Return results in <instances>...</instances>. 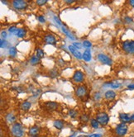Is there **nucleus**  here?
<instances>
[{"label": "nucleus", "mask_w": 134, "mask_h": 137, "mask_svg": "<svg viewBox=\"0 0 134 137\" xmlns=\"http://www.w3.org/2000/svg\"><path fill=\"white\" fill-rule=\"evenodd\" d=\"M104 97L108 100H113L116 98V93L113 90H108L104 93Z\"/></svg>", "instance_id": "obj_17"}, {"label": "nucleus", "mask_w": 134, "mask_h": 137, "mask_svg": "<svg viewBox=\"0 0 134 137\" xmlns=\"http://www.w3.org/2000/svg\"><path fill=\"white\" fill-rule=\"evenodd\" d=\"M21 109L23 111H28L31 107H32V102H30L28 101H25L21 104Z\"/></svg>", "instance_id": "obj_18"}, {"label": "nucleus", "mask_w": 134, "mask_h": 137, "mask_svg": "<svg viewBox=\"0 0 134 137\" xmlns=\"http://www.w3.org/2000/svg\"><path fill=\"white\" fill-rule=\"evenodd\" d=\"M68 48H69V50L70 51V53L75 58H77V59H79V60L83 59V54H82L80 51V50L77 49L75 46H74L73 45H70L68 46Z\"/></svg>", "instance_id": "obj_9"}, {"label": "nucleus", "mask_w": 134, "mask_h": 137, "mask_svg": "<svg viewBox=\"0 0 134 137\" xmlns=\"http://www.w3.org/2000/svg\"><path fill=\"white\" fill-rule=\"evenodd\" d=\"M118 118L121 121L122 123H129L132 122V119H131V116L127 113H124V112H121L118 115Z\"/></svg>", "instance_id": "obj_12"}, {"label": "nucleus", "mask_w": 134, "mask_h": 137, "mask_svg": "<svg viewBox=\"0 0 134 137\" xmlns=\"http://www.w3.org/2000/svg\"><path fill=\"white\" fill-rule=\"evenodd\" d=\"M18 31V28L15 27V26H13V27H10L9 29H8V31L11 33H16Z\"/></svg>", "instance_id": "obj_32"}, {"label": "nucleus", "mask_w": 134, "mask_h": 137, "mask_svg": "<svg viewBox=\"0 0 134 137\" xmlns=\"http://www.w3.org/2000/svg\"><path fill=\"white\" fill-rule=\"evenodd\" d=\"M127 131H128V126L125 123L121 122L120 124L117 125V126L115 127V134L119 137L126 135Z\"/></svg>", "instance_id": "obj_3"}, {"label": "nucleus", "mask_w": 134, "mask_h": 137, "mask_svg": "<svg viewBox=\"0 0 134 137\" xmlns=\"http://www.w3.org/2000/svg\"><path fill=\"white\" fill-rule=\"evenodd\" d=\"M12 5L17 10H24L28 7V3L23 0H14L12 2Z\"/></svg>", "instance_id": "obj_5"}, {"label": "nucleus", "mask_w": 134, "mask_h": 137, "mask_svg": "<svg viewBox=\"0 0 134 137\" xmlns=\"http://www.w3.org/2000/svg\"><path fill=\"white\" fill-rule=\"evenodd\" d=\"M75 2V0H65V3H67V4H71Z\"/></svg>", "instance_id": "obj_40"}, {"label": "nucleus", "mask_w": 134, "mask_h": 137, "mask_svg": "<svg viewBox=\"0 0 134 137\" xmlns=\"http://www.w3.org/2000/svg\"><path fill=\"white\" fill-rule=\"evenodd\" d=\"M53 125H54V127L55 129L60 130L65 127V122L63 120H60V119L55 120L54 122H53Z\"/></svg>", "instance_id": "obj_14"}, {"label": "nucleus", "mask_w": 134, "mask_h": 137, "mask_svg": "<svg viewBox=\"0 0 134 137\" xmlns=\"http://www.w3.org/2000/svg\"><path fill=\"white\" fill-rule=\"evenodd\" d=\"M39 132H40V127L37 125L32 126L28 130V134L32 137H37L38 135Z\"/></svg>", "instance_id": "obj_13"}, {"label": "nucleus", "mask_w": 134, "mask_h": 137, "mask_svg": "<svg viewBox=\"0 0 134 137\" xmlns=\"http://www.w3.org/2000/svg\"><path fill=\"white\" fill-rule=\"evenodd\" d=\"M8 53H9V55L11 57H15L17 55V53H18L17 48L15 46H11L8 50Z\"/></svg>", "instance_id": "obj_23"}, {"label": "nucleus", "mask_w": 134, "mask_h": 137, "mask_svg": "<svg viewBox=\"0 0 134 137\" xmlns=\"http://www.w3.org/2000/svg\"><path fill=\"white\" fill-rule=\"evenodd\" d=\"M69 116L71 118L75 119V118L77 117V116H78V112H77V111L75 110V109H70L69 111Z\"/></svg>", "instance_id": "obj_26"}, {"label": "nucleus", "mask_w": 134, "mask_h": 137, "mask_svg": "<svg viewBox=\"0 0 134 137\" xmlns=\"http://www.w3.org/2000/svg\"><path fill=\"white\" fill-rule=\"evenodd\" d=\"M90 125H91V127L94 129H98L99 127V123L96 120V118H92L90 120Z\"/></svg>", "instance_id": "obj_22"}, {"label": "nucleus", "mask_w": 134, "mask_h": 137, "mask_svg": "<svg viewBox=\"0 0 134 137\" xmlns=\"http://www.w3.org/2000/svg\"><path fill=\"white\" fill-rule=\"evenodd\" d=\"M11 133L14 137H23L24 135V128L21 123L15 122L11 129Z\"/></svg>", "instance_id": "obj_1"}, {"label": "nucleus", "mask_w": 134, "mask_h": 137, "mask_svg": "<svg viewBox=\"0 0 134 137\" xmlns=\"http://www.w3.org/2000/svg\"><path fill=\"white\" fill-rule=\"evenodd\" d=\"M49 76L51 78H55L58 76V70L56 68H53V70H51L49 71Z\"/></svg>", "instance_id": "obj_25"}, {"label": "nucleus", "mask_w": 134, "mask_h": 137, "mask_svg": "<svg viewBox=\"0 0 134 137\" xmlns=\"http://www.w3.org/2000/svg\"><path fill=\"white\" fill-rule=\"evenodd\" d=\"M44 41L46 42V44L51 45H55L56 44V42H57L55 36L54 35H52V34H51V33L46 34L44 36Z\"/></svg>", "instance_id": "obj_11"}, {"label": "nucleus", "mask_w": 134, "mask_h": 137, "mask_svg": "<svg viewBox=\"0 0 134 137\" xmlns=\"http://www.w3.org/2000/svg\"><path fill=\"white\" fill-rule=\"evenodd\" d=\"M80 121L81 122H83V123H87L89 122V121L90 120V117L87 114H82L80 117Z\"/></svg>", "instance_id": "obj_24"}, {"label": "nucleus", "mask_w": 134, "mask_h": 137, "mask_svg": "<svg viewBox=\"0 0 134 137\" xmlns=\"http://www.w3.org/2000/svg\"><path fill=\"white\" fill-rule=\"evenodd\" d=\"M73 45L75 46L77 49H81V48H82V45H83V44L81 45L80 43H75H75L73 44Z\"/></svg>", "instance_id": "obj_38"}, {"label": "nucleus", "mask_w": 134, "mask_h": 137, "mask_svg": "<svg viewBox=\"0 0 134 137\" xmlns=\"http://www.w3.org/2000/svg\"><path fill=\"white\" fill-rule=\"evenodd\" d=\"M129 4L132 8H134V0H131V1H129Z\"/></svg>", "instance_id": "obj_41"}, {"label": "nucleus", "mask_w": 134, "mask_h": 137, "mask_svg": "<svg viewBox=\"0 0 134 137\" xmlns=\"http://www.w3.org/2000/svg\"><path fill=\"white\" fill-rule=\"evenodd\" d=\"M6 120L8 123H14L16 122V117L13 113H8L6 116Z\"/></svg>", "instance_id": "obj_20"}, {"label": "nucleus", "mask_w": 134, "mask_h": 137, "mask_svg": "<svg viewBox=\"0 0 134 137\" xmlns=\"http://www.w3.org/2000/svg\"><path fill=\"white\" fill-rule=\"evenodd\" d=\"M92 59V55L91 51L90 49H85V50L83 53V60L86 62H90Z\"/></svg>", "instance_id": "obj_16"}, {"label": "nucleus", "mask_w": 134, "mask_h": 137, "mask_svg": "<svg viewBox=\"0 0 134 137\" xmlns=\"http://www.w3.org/2000/svg\"><path fill=\"white\" fill-rule=\"evenodd\" d=\"M133 22V19L130 17H125L124 18V22L127 24H130Z\"/></svg>", "instance_id": "obj_31"}, {"label": "nucleus", "mask_w": 134, "mask_h": 137, "mask_svg": "<svg viewBox=\"0 0 134 137\" xmlns=\"http://www.w3.org/2000/svg\"><path fill=\"white\" fill-rule=\"evenodd\" d=\"M54 20H55V22L60 26V27L61 25H62V22H61V21L60 20V18L57 17V16H54Z\"/></svg>", "instance_id": "obj_35"}, {"label": "nucleus", "mask_w": 134, "mask_h": 137, "mask_svg": "<svg viewBox=\"0 0 134 137\" xmlns=\"http://www.w3.org/2000/svg\"><path fill=\"white\" fill-rule=\"evenodd\" d=\"M7 45V41L3 40V39H1L0 40V46H1V48H5Z\"/></svg>", "instance_id": "obj_34"}, {"label": "nucleus", "mask_w": 134, "mask_h": 137, "mask_svg": "<svg viewBox=\"0 0 134 137\" xmlns=\"http://www.w3.org/2000/svg\"><path fill=\"white\" fill-rule=\"evenodd\" d=\"M122 50L127 54L134 55V40H127L122 43Z\"/></svg>", "instance_id": "obj_2"}, {"label": "nucleus", "mask_w": 134, "mask_h": 137, "mask_svg": "<svg viewBox=\"0 0 134 137\" xmlns=\"http://www.w3.org/2000/svg\"><path fill=\"white\" fill-rule=\"evenodd\" d=\"M103 135L100 134V133H94V134H91V135H89L88 137H102Z\"/></svg>", "instance_id": "obj_36"}, {"label": "nucleus", "mask_w": 134, "mask_h": 137, "mask_svg": "<svg viewBox=\"0 0 134 137\" xmlns=\"http://www.w3.org/2000/svg\"><path fill=\"white\" fill-rule=\"evenodd\" d=\"M15 34H16V36L18 38H23L26 36V34H27V31H26V29H24V28H18L17 32Z\"/></svg>", "instance_id": "obj_19"}, {"label": "nucleus", "mask_w": 134, "mask_h": 137, "mask_svg": "<svg viewBox=\"0 0 134 137\" xmlns=\"http://www.w3.org/2000/svg\"><path fill=\"white\" fill-rule=\"evenodd\" d=\"M44 106H45V108L46 110H48L49 112H53V111L58 108L59 103L56 102H53V101H48L44 103Z\"/></svg>", "instance_id": "obj_10"}, {"label": "nucleus", "mask_w": 134, "mask_h": 137, "mask_svg": "<svg viewBox=\"0 0 134 137\" xmlns=\"http://www.w3.org/2000/svg\"><path fill=\"white\" fill-rule=\"evenodd\" d=\"M60 27H61V30H62V31L64 32V34H65V36H67L68 38H70V40H72V41H75V37L73 36V35L71 34V32L69 31V29L67 28L65 25H61L60 26Z\"/></svg>", "instance_id": "obj_15"}, {"label": "nucleus", "mask_w": 134, "mask_h": 137, "mask_svg": "<svg viewBox=\"0 0 134 137\" xmlns=\"http://www.w3.org/2000/svg\"><path fill=\"white\" fill-rule=\"evenodd\" d=\"M96 120L99 122V125H106L109 122V116L106 112H99L96 115Z\"/></svg>", "instance_id": "obj_4"}, {"label": "nucleus", "mask_w": 134, "mask_h": 137, "mask_svg": "<svg viewBox=\"0 0 134 137\" xmlns=\"http://www.w3.org/2000/svg\"><path fill=\"white\" fill-rule=\"evenodd\" d=\"M37 18L39 21V22H41V23H45L46 22V18H44V16H42V15L38 16Z\"/></svg>", "instance_id": "obj_33"}, {"label": "nucleus", "mask_w": 134, "mask_h": 137, "mask_svg": "<svg viewBox=\"0 0 134 137\" xmlns=\"http://www.w3.org/2000/svg\"><path fill=\"white\" fill-rule=\"evenodd\" d=\"M75 96L79 98H83L87 94V88L85 85H79L75 88Z\"/></svg>", "instance_id": "obj_7"}, {"label": "nucleus", "mask_w": 134, "mask_h": 137, "mask_svg": "<svg viewBox=\"0 0 134 137\" xmlns=\"http://www.w3.org/2000/svg\"><path fill=\"white\" fill-rule=\"evenodd\" d=\"M41 62V59L37 55H33L32 58L30 59V64L32 65H37Z\"/></svg>", "instance_id": "obj_21"}, {"label": "nucleus", "mask_w": 134, "mask_h": 137, "mask_svg": "<svg viewBox=\"0 0 134 137\" xmlns=\"http://www.w3.org/2000/svg\"><path fill=\"white\" fill-rule=\"evenodd\" d=\"M72 79L74 80V82L77 83H80L82 82H84L85 80V75L84 73L81 70H76L75 71L73 77H72Z\"/></svg>", "instance_id": "obj_8"}, {"label": "nucleus", "mask_w": 134, "mask_h": 137, "mask_svg": "<svg viewBox=\"0 0 134 137\" xmlns=\"http://www.w3.org/2000/svg\"><path fill=\"white\" fill-rule=\"evenodd\" d=\"M1 36H2V38H3V40L6 39V38H7V36H8L6 31H3L2 32H1Z\"/></svg>", "instance_id": "obj_37"}, {"label": "nucleus", "mask_w": 134, "mask_h": 137, "mask_svg": "<svg viewBox=\"0 0 134 137\" xmlns=\"http://www.w3.org/2000/svg\"><path fill=\"white\" fill-rule=\"evenodd\" d=\"M109 85L112 88H119L122 86V83L118 82H112V83H109Z\"/></svg>", "instance_id": "obj_28"}, {"label": "nucleus", "mask_w": 134, "mask_h": 137, "mask_svg": "<svg viewBox=\"0 0 134 137\" xmlns=\"http://www.w3.org/2000/svg\"><path fill=\"white\" fill-rule=\"evenodd\" d=\"M128 137H134V135H130V136H128Z\"/></svg>", "instance_id": "obj_43"}, {"label": "nucleus", "mask_w": 134, "mask_h": 137, "mask_svg": "<svg viewBox=\"0 0 134 137\" xmlns=\"http://www.w3.org/2000/svg\"><path fill=\"white\" fill-rule=\"evenodd\" d=\"M36 55L39 57L40 59H42V58L45 56V52L42 49H37V50H36Z\"/></svg>", "instance_id": "obj_27"}, {"label": "nucleus", "mask_w": 134, "mask_h": 137, "mask_svg": "<svg viewBox=\"0 0 134 137\" xmlns=\"http://www.w3.org/2000/svg\"><path fill=\"white\" fill-rule=\"evenodd\" d=\"M131 119H132V122H134V113L131 116Z\"/></svg>", "instance_id": "obj_42"}, {"label": "nucleus", "mask_w": 134, "mask_h": 137, "mask_svg": "<svg viewBox=\"0 0 134 137\" xmlns=\"http://www.w3.org/2000/svg\"><path fill=\"white\" fill-rule=\"evenodd\" d=\"M116 137H119V136H116Z\"/></svg>", "instance_id": "obj_44"}, {"label": "nucleus", "mask_w": 134, "mask_h": 137, "mask_svg": "<svg viewBox=\"0 0 134 137\" xmlns=\"http://www.w3.org/2000/svg\"><path fill=\"white\" fill-rule=\"evenodd\" d=\"M98 60L100 63H102L103 65H113V60L110 57L106 55L105 54L99 53L98 55Z\"/></svg>", "instance_id": "obj_6"}, {"label": "nucleus", "mask_w": 134, "mask_h": 137, "mask_svg": "<svg viewBox=\"0 0 134 137\" xmlns=\"http://www.w3.org/2000/svg\"><path fill=\"white\" fill-rule=\"evenodd\" d=\"M127 89H129V90H134V83L128 84V85H127Z\"/></svg>", "instance_id": "obj_39"}, {"label": "nucleus", "mask_w": 134, "mask_h": 137, "mask_svg": "<svg viewBox=\"0 0 134 137\" xmlns=\"http://www.w3.org/2000/svg\"><path fill=\"white\" fill-rule=\"evenodd\" d=\"M83 46L85 49H90L92 47V43L90 41H84L83 42Z\"/></svg>", "instance_id": "obj_29"}, {"label": "nucleus", "mask_w": 134, "mask_h": 137, "mask_svg": "<svg viewBox=\"0 0 134 137\" xmlns=\"http://www.w3.org/2000/svg\"><path fill=\"white\" fill-rule=\"evenodd\" d=\"M36 3H37L38 6H43L46 3H47V0H37Z\"/></svg>", "instance_id": "obj_30"}]
</instances>
